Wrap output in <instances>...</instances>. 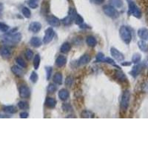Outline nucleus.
<instances>
[{
    "label": "nucleus",
    "mask_w": 148,
    "mask_h": 148,
    "mask_svg": "<svg viewBox=\"0 0 148 148\" xmlns=\"http://www.w3.org/2000/svg\"><path fill=\"white\" fill-rule=\"evenodd\" d=\"M119 35L125 44H129L132 40V34L131 30L126 26H122L119 29Z\"/></svg>",
    "instance_id": "obj_1"
},
{
    "label": "nucleus",
    "mask_w": 148,
    "mask_h": 148,
    "mask_svg": "<svg viewBox=\"0 0 148 148\" xmlns=\"http://www.w3.org/2000/svg\"><path fill=\"white\" fill-rule=\"evenodd\" d=\"M127 3H128L129 13L137 19H140L141 17V12L139 7L136 5V4L133 0H127Z\"/></svg>",
    "instance_id": "obj_2"
},
{
    "label": "nucleus",
    "mask_w": 148,
    "mask_h": 148,
    "mask_svg": "<svg viewBox=\"0 0 148 148\" xmlns=\"http://www.w3.org/2000/svg\"><path fill=\"white\" fill-rule=\"evenodd\" d=\"M130 99H131V93L129 90L124 91L122 96V100H121V108L123 110H127V108L130 103Z\"/></svg>",
    "instance_id": "obj_3"
},
{
    "label": "nucleus",
    "mask_w": 148,
    "mask_h": 148,
    "mask_svg": "<svg viewBox=\"0 0 148 148\" xmlns=\"http://www.w3.org/2000/svg\"><path fill=\"white\" fill-rule=\"evenodd\" d=\"M22 34L20 33H15V34H10L5 37V41L10 44H17L21 41Z\"/></svg>",
    "instance_id": "obj_4"
},
{
    "label": "nucleus",
    "mask_w": 148,
    "mask_h": 148,
    "mask_svg": "<svg viewBox=\"0 0 148 148\" xmlns=\"http://www.w3.org/2000/svg\"><path fill=\"white\" fill-rule=\"evenodd\" d=\"M103 11L106 15L109 17L111 18H116L118 16V13L117 11L115 9V7L112 5H104L103 7Z\"/></svg>",
    "instance_id": "obj_5"
},
{
    "label": "nucleus",
    "mask_w": 148,
    "mask_h": 148,
    "mask_svg": "<svg viewBox=\"0 0 148 148\" xmlns=\"http://www.w3.org/2000/svg\"><path fill=\"white\" fill-rule=\"evenodd\" d=\"M55 36L54 30L51 28H49L47 30H45V33H44V36L43 38V43L45 44H49L52 40H53V37Z\"/></svg>",
    "instance_id": "obj_6"
},
{
    "label": "nucleus",
    "mask_w": 148,
    "mask_h": 148,
    "mask_svg": "<svg viewBox=\"0 0 148 148\" xmlns=\"http://www.w3.org/2000/svg\"><path fill=\"white\" fill-rule=\"evenodd\" d=\"M110 53H111V56H112L115 59L117 60L118 62H122V61H123L124 60V55L122 54L119 50H118L116 48H111Z\"/></svg>",
    "instance_id": "obj_7"
},
{
    "label": "nucleus",
    "mask_w": 148,
    "mask_h": 148,
    "mask_svg": "<svg viewBox=\"0 0 148 148\" xmlns=\"http://www.w3.org/2000/svg\"><path fill=\"white\" fill-rule=\"evenodd\" d=\"M20 96L23 99H28L30 96V89L25 85H22L20 87Z\"/></svg>",
    "instance_id": "obj_8"
},
{
    "label": "nucleus",
    "mask_w": 148,
    "mask_h": 148,
    "mask_svg": "<svg viewBox=\"0 0 148 148\" xmlns=\"http://www.w3.org/2000/svg\"><path fill=\"white\" fill-rule=\"evenodd\" d=\"M41 28H42V25L39 22H33L29 25V30L34 34H36L40 31Z\"/></svg>",
    "instance_id": "obj_9"
},
{
    "label": "nucleus",
    "mask_w": 148,
    "mask_h": 148,
    "mask_svg": "<svg viewBox=\"0 0 148 148\" xmlns=\"http://www.w3.org/2000/svg\"><path fill=\"white\" fill-rule=\"evenodd\" d=\"M137 34L141 40L148 41V29L146 28H141L139 29Z\"/></svg>",
    "instance_id": "obj_10"
},
{
    "label": "nucleus",
    "mask_w": 148,
    "mask_h": 148,
    "mask_svg": "<svg viewBox=\"0 0 148 148\" xmlns=\"http://www.w3.org/2000/svg\"><path fill=\"white\" fill-rule=\"evenodd\" d=\"M48 22L50 25H51L53 27H59L60 24V20H59L57 16H50L48 17Z\"/></svg>",
    "instance_id": "obj_11"
},
{
    "label": "nucleus",
    "mask_w": 148,
    "mask_h": 148,
    "mask_svg": "<svg viewBox=\"0 0 148 148\" xmlns=\"http://www.w3.org/2000/svg\"><path fill=\"white\" fill-rule=\"evenodd\" d=\"M0 54L3 58L8 59L11 57V50L9 49L6 46H2L0 48Z\"/></svg>",
    "instance_id": "obj_12"
},
{
    "label": "nucleus",
    "mask_w": 148,
    "mask_h": 148,
    "mask_svg": "<svg viewBox=\"0 0 148 148\" xmlns=\"http://www.w3.org/2000/svg\"><path fill=\"white\" fill-rule=\"evenodd\" d=\"M67 63V58L65 56H59L56 60V65L58 67H62Z\"/></svg>",
    "instance_id": "obj_13"
},
{
    "label": "nucleus",
    "mask_w": 148,
    "mask_h": 148,
    "mask_svg": "<svg viewBox=\"0 0 148 148\" xmlns=\"http://www.w3.org/2000/svg\"><path fill=\"white\" fill-rule=\"evenodd\" d=\"M141 69H142V66L140 65H135L132 68L131 71V74L133 76L134 78H136V76H139V74L141 72Z\"/></svg>",
    "instance_id": "obj_14"
},
{
    "label": "nucleus",
    "mask_w": 148,
    "mask_h": 148,
    "mask_svg": "<svg viewBox=\"0 0 148 148\" xmlns=\"http://www.w3.org/2000/svg\"><path fill=\"white\" fill-rule=\"evenodd\" d=\"M2 110L5 113H10V114H13V113H16L17 112V109H16V107L13 105L4 106Z\"/></svg>",
    "instance_id": "obj_15"
},
{
    "label": "nucleus",
    "mask_w": 148,
    "mask_h": 148,
    "mask_svg": "<svg viewBox=\"0 0 148 148\" xmlns=\"http://www.w3.org/2000/svg\"><path fill=\"white\" fill-rule=\"evenodd\" d=\"M45 105L49 108H55V106L57 105V101L53 98L48 97L45 100Z\"/></svg>",
    "instance_id": "obj_16"
},
{
    "label": "nucleus",
    "mask_w": 148,
    "mask_h": 148,
    "mask_svg": "<svg viewBox=\"0 0 148 148\" xmlns=\"http://www.w3.org/2000/svg\"><path fill=\"white\" fill-rule=\"evenodd\" d=\"M90 57L88 54H85L83 55L82 57H81V58L79 60V65H87L90 62Z\"/></svg>",
    "instance_id": "obj_17"
},
{
    "label": "nucleus",
    "mask_w": 148,
    "mask_h": 148,
    "mask_svg": "<svg viewBox=\"0 0 148 148\" xmlns=\"http://www.w3.org/2000/svg\"><path fill=\"white\" fill-rule=\"evenodd\" d=\"M30 43L34 48H39L42 45V41L38 37H33L30 41Z\"/></svg>",
    "instance_id": "obj_18"
},
{
    "label": "nucleus",
    "mask_w": 148,
    "mask_h": 148,
    "mask_svg": "<svg viewBox=\"0 0 148 148\" xmlns=\"http://www.w3.org/2000/svg\"><path fill=\"white\" fill-rule=\"evenodd\" d=\"M59 97L62 101H65L69 97V92L66 89H62L59 92Z\"/></svg>",
    "instance_id": "obj_19"
},
{
    "label": "nucleus",
    "mask_w": 148,
    "mask_h": 148,
    "mask_svg": "<svg viewBox=\"0 0 148 148\" xmlns=\"http://www.w3.org/2000/svg\"><path fill=\"white\" fill-rule=\"evenodd\" d=\"M138 47L142 52L148 51V45L146 42L144 40H141L138 42Z\"/></svg>",
    "instance_id": "obj_20"
},
{
    "label": "nucleus",
    "mask_w": 148,
    "mask_h": 148,
    "mask_svg": "<svg viewBox=\"0 0 148 148\" xmlns=\"http://www.w3.org/2000/svg\"><path fill=\"white\" fill-rule=\"evenodd\" d=\"M86 43L87 45L90 46V47H95L97 44V42L95 37L92 36H89L87 37Z\"/></svg>",
    "instance_id": "obj_21"
},
{
    "label": "nucleus",
    "mask_w": 148,
    "mask_h": 148,
    "mask_svg": "<svg viewBox=\"0 0 148 148\" xmlns=\"http://www.w3.org/2000/svg\"><path fill=\"white\" fill-rule=\"evenodd\" d=\"M116 77L120 81H125L127 80V77L123 72L120 71H117L116 72Z\"/></svg>",
    "instance_id": "obj_22"
},
{
    "label": "nucleus",
    "mask_w": 148,
    "mask_h": 148,
    "mask_svg": "<svg viewBox=\"0 0 148 148\" xmlns=\"http://www.w3.org/2000/svg\"><path fill=\"white\" fill-rule=\"evenodd\" d=\"M11 71L17 76H22L23 75V71L21 68L18 67V66H13L11 67Z\"/></svg>",
    "instance_id": "obj_23"
},
{
    "label": "nucleus",
    "mask_w": 148,
    "mask_h": 148,
    "mask_svg": "<svg viewBox=\"0 0 148 148\" xmlns=\"http://www.w3.org/2000/svg\"><path fill=\"white\" fill-rule=\"evenodd\" d=\"M53 81L57 85H62V75L61 73H57L53 77Z\"/></svg>",
    "instance_id": "obj_24"
},
{
    "label": "nucleus",
    "mask_w": 148,
    "mask_h": 148,
    "mask_svg": "<svg viewBox=\"0 0 148 148\" xmlns=\"http://www.w3.org/2000/svg\"><path fill=\"white\" fill-rule=\"evenodd\" d=\"M110 3L111 5L117 8H120L123 6V2L122 0H110Z\"/></svg>",
    "instance_id": "obj_25"
},
{
    "label": "nucleus",
    "mask_w": 148,
    "mask_h": 148,
    "mask_svg": "<svg viewBox=\"0 0 148 148\" xmlns=\"http://www.w3.org/2000/svg\"><path fill=\"white\" fill-rule=\"evenodd\" d=\"M71 50V46L69 43H64L62 46H61V48H60V50L61 52L64 53H68L70 50Z\"/></svg>",
    "instance_id": "obj_26"
},
{
    "label": "nucleus",
    "mask_w": 148,
    "mask_h": 148,
    "mask_svg": "<svg viewBox=\"0 0 148 148\" xmlns=\"http://www.w3.org/2000/svg\"><path fill=\"white\" fill-rule=\"evenodd\" d=\"M40 56L39 55H36L34 59V67L35 70H37V69L39 68V65H40Z\"/></svg>",
    "instance_id": "obj_27"
},
{
    "label": "nucleus",
    "mask_w": 148,
    "mask_h": 148,
    "mask_svg": "<svg viewBox=\"0 0 148 148\" xmlns=\"http://www.w3.org/2000/svg\"><path fill=\"white\" fill-rule=\"evenodd\" d=\"M81 117H82V118H94V114L92 113L91 111L84 110L82 113H81Z\"/></svg>",
    "instance_id": "obj_28"
},
{
    "label": "nucleus",
    "mask_w": 148,
    "mask_h": 148,
    "mask_svg": "<svg viewBox=\"0 0 148 148\" xmlns=\"http://www.w3.org/2000/svg\"><path fill=\"white\" fill-rule=\"evenodd\" d=\"M22 13L23 16H25V18H27V19L30 18V16H31V12H30V9L26 7H23L22 10Z\"/></svg>",
    "instance_id": "obj_29"
},
{
    "label": "nucleus",
    "mask_w": 148,
    "mask_h": 148,
    "mask_svg": "<svg viewBox=\"0 0 148 148\" xmlns=\"http://www.w3.org/2000/svg\"><path fill=\"white\" fill-rule=\"evenodd\" d=\"M141 59V56L139 53H135L132 57V62L134 64L139 63Z\"/></svg>",
    "instance_id": "obj_30"
},
{
    "label": "nucleus",
    "mask_w": 148,
    "mask_h": 148,
    "mask_svg": "<svg viewBox=\"0 0 148 148\" xmlns=\"http://www.w3.org/2000/svg\"><path fill=\"white\" fill-rule=\"evenodd\" d=\"M77 13H76V10L73 7H71V8L69 9V11H68V16L72 19L73 20H75V18L76 16H77Z\"/></svg>",
    "instance_id": "obj_31"
},
{
    "label": "nucleus",
    "mask_w": 148,
    "mask_h": 148,
    "mask_svg": "<svg viewBox=\"0 0 148 148\" xmlns=\"http://www.w3.org/2000/svg\"><path fill=\"white\" fill-rule=\"evenodd\" d=\"M16 62L20 66V67H24V68L27 67V65L26 63H25V60L23 59L22 58H21V57H17V58L16 59Z\"/></svg>",
    "instance_id": "obj_32"
},
{
    "label": "nucleus",
    "mask_w": 148,
    "mask_h": 148,
    "mask_svg": "<svg viewBox=\"0 0 148 148\" xmlns=\"http://www.w3.org/2000/svg\"><path fill=\"white\" fill-rule=\"evenodd\" d=\"M73 21V20L72 19H71V18L69 16H66L65 18H64L63 20H62V23H63L64 25H65V26H68V25H71V24H72Z\"/></svg>",
    "instance_id": "obj_33"
},
{
    "label": "nucleus",
    "mask_w": 148,
    "mask_h": 148,
    "mask_svg": "<svg viewBox=\"0 0 148 148\" xmlns=\"http://www.w3.org/2000/svg\"><path fill=\"white\" fill-rule=\"evenodd\" d=\"M74 21H75V22H76V25H81L82 23H84V19H83V17L80 14H77V16H76Z\"/></svg>",
    "instance_id": "obj_34"
},
{
    "label": "nucleus",
    "mask_w": 148,
    "mask_h": 148,
    "mask_svg": "<svg viewBox=\"0 0 148 148\" xmlns=\"http://www.w3.org/2000/svg\"><path fill=\"white\" fill-rule=\"evenodd\" d=\"M18 108L21 110H25L28 108V104L27 102H25L21 101V102L18 103Z\"/></svg>",
    "instance_id": "obj_35"
},
{
    "label": "nucleus",
    "mask_w": 148,
    "mask_h": 148,
    "mask_svg": "<svg viewBox=\"0 0 148 148\" xmlns=\"http://www.w3.org/2000/svg\"><path fill=\"white\" fill-rule=\"evenodd\" d=\"M30 80L33 83H36L38 81V75L36 72H32L30 76Z\"/></svg>",
    "instance_id": "obj_36"
},
{
    "label": "nucleus",
    "mask_w": 148,
    "mask_h": 148,
    "mask_svg": "<svg viewBox=\"0 0 148 148\" xmlns=\"http://www.w3.org/2000/svg\"><path fill=\"white\" fill-rule=\"evenodd\" d=\"M28 5L30 8L35 9L38 7V3H37V0H29Z\"/></svg>",
    "instance_id": "obj_37"
},
{
    "label": "nucleus",
    "mask_w": 148,
    "mask_h": 148,
    "mask_svg": "<svg viewBox=\"0 0 148 148\" xmlns=\"http://www.w3.org/2000/svg\"><path fill=\"white\" fill-rule=\"evenodd\" d=\"M33 56H34V53L30 49L26 50L25 51V57L28 60H30L32 58H33Z\"/></svg>",
    "instance_id": "obj_38"
},
{
    "label": "nucleus",
    "mask_w": 148,
    "mask_h": 148,
    "mask_svg": "<svg viewBox=\"0 0 148 148\" xmlns=\"http://www.w3.org/2000/svg\"><path fill=\"white\" fill-rule=\"evenodd\" d=\"M45 71H46V76H47V79L49 80L50 76H51L52 74V67H45Z\"/></svg>",
    "instance_id": "obj_39"
},
{
    "label": "nucleus",
    "mask_w": 148,
    "mask_h": 148,
    "mask_svg": "<svg viewBox=\"0 0 148 148\" xmlns=\"http://www.w3.org/2000/svg\"><path fill=\"white\" fill-rule=\"evenodd\" d=\"M104 55L102 53H99L96 56V62H103L104 59Z\"/></svg>",
    "instance_id": "obj_40"
},
{
    "label": "nucleus",
    "mask_w": 148,
    "mask_h": 148,
    "mask_svg": "<svg viewBox=\"0 0 148 148\" xmlns=\"http://www.w3.org/2000/svg\"><path fill=\"white\" fill-rule=\"evenodd\" d=\"M9 30V26L5 23L0 22V30L2 32H7Z\"/></svg>",
    "instance_id": "obj_41"
},
{
    "label": "nucleus",
    "mask_w": 148,
    "mask_h": 148,
    "mask_svg": "<svg viewBox=\"0 0 148 148\" xmlns=\"http://www.w3.org/2000/svg\"><path fill=\"white\" fill-rule=\"evenodd\" d=\"M103 62H106V63H108V64H110V65H114V66H116V67H118V66L116 65V64H115L114 61H113V60L111 58H108V57H107V58H104Z\"/></svg>",
    "instance_id": "obj_42"
},
{
    "label": "nucleus",
    "mask_w": 148,
    "mask_h": 148,
    "mask_svg": "<svg viewBox=\"0 0 148 148\" xmlns=\"http://www.w3.org/2000/svg\"><path fill=\"white\" fill-rule=\"evenodd\" d=\"M57 90V87H56V86H55L54 85H53V84H50V85H48V93L53 94V93H54L55 90Z\"/></svg>",
    "instance_id": "obj_43"
},
{
    "label": "nucleus",
    "mask_w": 148,
    "mask_h": 148,
    "mask_svg": "<svg viewBox=\"0 0 148 148\" xmlns=\"http://www.w3.org/2000/svg\"><path fill=\"white\" fill-rule=\"evenodd\" d=\"M72 83H73V78L71 76H68V77L66 79V81H65V84L67 86L71 87L72 85Z\"/></svg>",
    "instance_id": "obj_44"
},
{
    "label": "nucleus",
    "mask_w": 148,
    "mask_h": 148,
    "mask_svg": "<svg viewBox=\"0 0 148 148\" xmlns=\"http://www.w3.org/2000/svg\"><path fill=\"white\" fill-rule=\"evenodd\" d=\"M20 118H27L28 117L29 114L27 112H22V113H20Z\"/></svg>",
    "instance_id": "obj_45"
},
{
    "label": "nucleus",
    "mask_w": 148,
    "mask_h": 148,
    "mask_svg": "<svg viewBox=\"0 0 148 148\" xmlns=\"http://www.w3.org/2000/svg\"><path fill=\"white\" fill-rule=\"evenodd\" d=\"M93 3L96 4V5H102L104 2V0H90Z\"/></svg>",
    "instance_id": "obj_46"
},
{
    "label": "nucleus",
    "mask_w": 148,
    "mask_h": 148,
    "mask_svg": "<svg viewBox=\"0 0 148 148\" xmlns=\"http://www.w3.org/2000/svg\"><path fill=\"white\" fill-rule=\"evenodd\" d=\"M80 28L81 29H90V27L88 26L87 25H86V24H84V23H82L81 25H79Z\"/></svg>",
    "instance_id": "obj_47"
},
{
    "label": "nucleus",
    "mask_w": 148,
    "mask_h": 148,
    "mask_svg": "<svg viewBox=\"0 0 148 148\" xmlns=\"http://www.w3.org/2000/svg\"><path fill=\"white\" fill-rule=\"evenodd\" d=\"M71 109V107L69 104H65L63 105V110H65V111H68Z\"/></svg>",
    "instance_id": "obj_48"
},
{
    "label": "nucleus",
    "mask_w": 148,
    "mask_h": 148,
    "mask_svg": "<svg viewBox=\"0 0 148 148\" xmlns=\"http://www.w3.org/2000/svg\"><path fill=\"white\" fill-rule=\"evenodd\" d=\"M122 65L123 66H130L131 65V62H122Z\"/></svg>",
    "instance_id": "obj_49"
},
{
    "label": "nucleus",
    "mask_w": 148,
    "mask_h": 148,
    "mask_svg": "<svg viewBox=\"0 0 148 148\" xmlns=\"http://www.w3.org/2000/svg\"><path fill=\"white\" fill-rule=\"evenodd\" d=\"M4 9V6H3V4L2 3H0V13H2V11H3Z\"/></svg>",
    "instance_id": "obj_50"
},
{
    "label": "nucleus",
    "mask_w": 148,
    "mask_h": 148,
    "mask_svg": "<svg viewBox=\"0 0 148 148\" xmlns=\"http://www.w3.org/2000/svg\"><path fill=\"white\" fill-rule=\"evenodd\" d=\"M0 118H9V116H7V115L0 114Z\"/></svg>",
    "instance_id": "obj_51"
}]
</instances>
